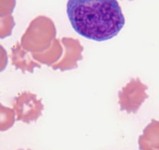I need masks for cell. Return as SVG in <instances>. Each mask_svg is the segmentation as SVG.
Masks as SVG:
<instances>
[{
  "mask_svg": "<svg viewBox=\"0 0 159 150\" xmlns=\"http://www.w3.org/2000/svg\"><path fill=\"white\" fill-rule=\"evenodd\" d=\"M140 150H159V120H153L139 138Z\"/></svg>",
  "mask_w": 159,
  "mask_h": 150,
  "instance_id": "obj_2",
  "label": "cell"
},
{
  "mask_svg": "<svg viewBox=\"0 0 159 150\" xmlns=\"http://www.w3.org/2000/svg\"><path fill=\"white\" fill-rule=\"evenodd\" d=\"M66 13L76 33L97 42L113 39L125 25L117 0H68Z\"/></svg>",
  "mask_w": 159,
  "mask_h": 150,
  "instance_id": "obj_1",
  "label": "cell"
},
{
  "mask_svg": "<svg viewBox=\"0 0 159 150\" xmlns=\"http://www.w3.org/2000/svg\"><path fill=\"white\" fill-rule=\"evenodd\" d=\"M15 121L14 113L10 108L3 106L0 103V131L10 129Z\"/></svg>",
  "mask_w": 159,
  "mask_h": 150,
  "instance_id": "obj_3",
  "label": "cell"
},
{
  "mask_svg": "<svg viewBox=\"0 0 159 150\" xmlns=\"http://www.w3.org/2000/svg\"><path fill=\"white\" fill-rule=\"evenodd\" d=\"M15 6L16 0H0V16L11 14Z\"/></svg>",
  "mask_w": 159,
  "mask_h": 150,
  "instance_id": "obj_5",
  "label": "cell"
},
{
  "mask_svg": "<svg viewBox=\"0 0 159 150\" xmlns=\"http://www.w3.org/2000/svg\"><path fill=\"white\" fill-rule=\"evenodd\" d=\"M20 150H23V149H20Z\"/></svg>",
  "mask_w": 159,
  "mask_h": 150,
  "instance_id": "obj_7",
  "label": "cell"
},
{
  "mask_svg": "<svg viewBox=\"0 0 159 150\" xmlns=\"http://www.w3.org/2000/svg\"><path fill=\"white\" fill-rule=\"evenodd\" d=\"M14 25V21L11 15L0 16V39L10 36Z\"/></svg>",
  "mask_w": 159,
  "mask_h": 150,
  "instance_id": "obj_4",
  "label": "cell"
},
{
  "mask_svg": "<svg viewBox=\"0 0 159 150\" xmlns=\"http://www.w3.org/2000/svg\"><path fill=\"white\" fill-rule=\"evenodd\" d=\"M8 63V56L5 49L0 45V72L5 70Z\"/></svg>",
  "mask_w": 159,
  "mask_h": 150,
  "instance_id": "obj_6",
  "label": "cell"
}]
</instances>
